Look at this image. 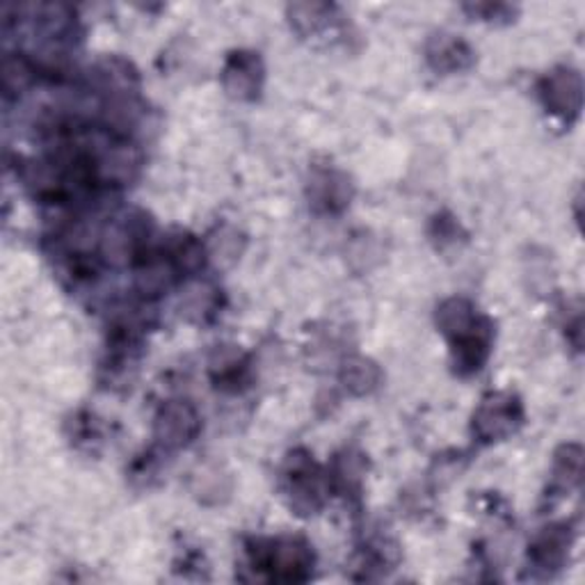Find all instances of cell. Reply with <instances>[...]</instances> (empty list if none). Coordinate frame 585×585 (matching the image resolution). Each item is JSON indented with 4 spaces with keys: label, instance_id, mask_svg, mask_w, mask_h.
<instances>
[{
    "label": "cell",
    "instance_id": "obj_1",
    "mask_svg": "<svg viewBox=\"0 0 585 585\" xmlns=\"http://www.w3.org/2000/svg\"><path fill=\"white\" fill-rule=\"evenodd\" d=\"M249 570L258 581L277 583H305L313 576L316 556L313 546L302 538H275V540H254L247 546Z\"/></svg>",
    "mask_w": 585,
    "mask_h": 585
},
{
    "label": "cell",
    "instance_id": "obj_19",
    "mask_svg": "<svg viewBox=\"0 0 585 585\" xmlns=\"http://www.w3.org/2000/svg\"><path fill=\"white\" fill-rule=\"evenodd\" d=\"M462 236V226L460 222L455 220L453 215L448 213H439L433 217L430 222V238L439 245V247H446V245H455L460 241Z\"/></svg>",
    "mask_w": 585,
    "mask_h": 585
},
{
    "label": "cell",
    "instance_id": "obj_6",
    "mask_svg": "<svg viewBox=\"0 0 585 585\" xmlns=\"http://www.w3.org/2000/svg\"><path fill=\"white\" fill-rule=\"evenodd\" d=\"M540 99L544 108L561 117L563 121H574L583 108V78L574 67H556L546 74L540 85Z\"/></svg>",
    "mask_w": 585,
    "mask_h": 585
},
{
    "label": "cell",
    "instance_id": "obj_12",
    "mask_svg": "<svg viewBox=\"0 0 585 585\" xmlns=\"http://www.w3.org/2000/svg\"><path fill=\"white\" fill-rule=\"evenodd\" d=\"M162 254L168 256V262L177 270L179 277L183 275H198L206 264V247L200 238L190 234H177L170 241H166Z\"/></svg>",
    "mask_w": 585,
    "mask_h": 585
},
{
    "label": "cell",
    "instance_id": "obj_16",
    "mask_svg": "<svg viewBox=\"0 0 585 585\" xmlns=\"http://www.w3.org/2000/svg\"><path fill=\"white\" fill-rule=\"evenodd\" d=\"M478 316L480 313H478V309H476V305L471 300H467V298H448L437 309V328L450 339L455 334H460L462 330H467Z\"/></svg>",
    "mask_w": 585,
    "mask_h": 585
},
{
    "label": "cell",
    "instance_id": "obj_4",
    "mask_svg": "<svg viewBox=\"0 0 585 585\" xmlns=\"http://www.w3.org/2000/svg\"><path fill=\"white\" fill-rule=\"evenodd\" d=\"M202 430V416L188 401H170L162 405L153 421V439L158 450H181L194 442Z\"/></svg>",
    "mask_w": 585,
    "mask_h": 585
},
{
    "label": "cell",
    "instance_id": "obj_14",
    "mask_svg": "<svg viewBox=\"0 0 585 585\" xmlns=\"http://www.w3.org/2000/svg\"><path fill=\"white\" fill-rule=\"evenodd\" d=\"M382 382V371L377 364L364 357H350L341 366V384L348 389L352 396H369Z\"/></svg>",
    "mask_w": 585,
    "mask_h": 585
},
{
    "label": "cell",
    "instance_id": "obj_11",
    "mask_svg": "<svg viewBox=\"0 0 585 585\" xmlns=\"http://www.w3.org/2000/svg\"><path fill=\"white\" fill-rule=\"evenodd\" d=\"M211 377L222 392H238L249 380V362L238 348H220L211 360Z\"/></svg>",
    "mask_w": 585,
    "mask_h": 585
},
{
    "label": "cell",
    "instance_id": "obj_13",
    "mask_svg": "<svg viewBox=\"0 0 585 585\" xmlns=\"http://www.w3.org/2000/svg\"><path fill=\"white\" fill-rule=\"evenodd\" d=\"M337 6L328 3H296L288 8V19L302 38H316L337 28Z\"/></svg>",
    "mask_w": 585,
    "mask_h": 585
},
{
    "label": "cell",
    "instance_id": "obj_5",
    "mask_svg": "<svg viewBox=\"0 0 585 585\" xmlns=\"http://www.w3.org/2000/svg\"><path fill=\"white\" fill-rule=\"evenodd\" d=\"M455 373L469 377L476 375L490 360L494 345V322L487 316H478L467 330L448 339Z\"/></svg>",
    "mask_w": 585,
    "mask_h": 585
},
{
    "label": "cell",
    "instance_id": "obj_17",
    "mask_svg": "<svg viewBox=\"0 0 585 585\" xmlns=\"http://www.w3.org/2000/svg\"><path fill=\"white\" fill-rule=\"evenodd\" d=\"M35 64H32L23 53H8L3 64V87L10 99L12 94H21L32 78H35Z\"/></svg>",
    "mask_w": 585,
    "mask_h": 585
},
{
    "label": "cell",
    "instance_id": "obj_2",
    "mask_svg": "<svg viewBox=\"0 0 585 585\" xmlns=\"http://www.w3.org/2000/svg\"><path fill=\"white\" fill-rule=\"evenodd\" d=\"M281 490L292 512H298L300 517H311L328 501L332 482L330 474L320 469L309 450L296 448L284 460Z\"/></svg>",
    "mask_w": 585,
    "mask_h": 585
},
{
    "label": "cell",
    "instance_id": "obj_9",
    "mask_svg": "<svg viewBox=\"0 0 585 585\" xmlns=\"http://www.w3.org/2000/svg\"><path fill=\"white\" fill-rule=\"evenodd\" d=\"M307 198L316 213L339 215L350 206L354 185L352 179L337 168H313L307 185Z\"/></svg>",
    "mask_w": 585,
    "mask_h": 585
},
{
    "label": "cell",
    "instance_id": "obj_8",
    "mask_svg": "<svg viewBox=\"0 0 585 585\" xmlns=\"http://www.w3.org/2000/svg\"><path fill=\"white\" fill-rule=\"evenodd\" d=\"M574 533L570 524H554L538 533L529 546V572L531 578H551L556 576L570 556Z\"/></svg>",
    "mask_w": 585,
    "mask_h": 585
},
{
    "label": "cell",
    "instance_id": "obj_20",
    "mask_svg": "<svg viewBox=\"0 0 585 585\" xmlns=\"http://www.w3.org/2000/svg\"><path fill=\"white\" fill-rule=\"evenodd\" d=\"M465 12H469L471 17L480 19V21H492V23H499V21H510L514 17V8L512 6H503V3H476V6H465Z\"/></svg>",
    "mask_w": 585,
    "mask_h": 585
},
{
    "label": "cell",
    "instance_id": "obj_3",
    "mask_svg": "<svg viewBox=\"0 0 585 585\" xmlns=\"http://www.w3.org/2000/svg\"><path fill=\"white\" fill-rule=\"evenodd\" d=\"M524 424V405L510 392L487 396L474 414L471 430L478 442L494 444L512 437Z\"/></svg>",
    "mask_w": 585,
    "mask_h": 585
},
{
    "label": "cell",
    "instance_id": "obj_10",
    "mask_svg": "<svg viewBox=\"0 0 585 585\" xmlns=\"http://www.w3.org/2000/svg\"><path fill=\"white\" fill-rule=\"evenodd\" d=\"M426 62L430 64L433 72L448 76L471 70L476 53L462 38L448 35V32H437L426 44Z\"/></svg>",
    "mask_w": 585,
    "mask_h": 585
},
{
    "label": "cell",
    "instance_id": "obj_18",
    "mask_svg": "<svg viewBox=\"0 0 585 585\" xmlns=\"http://www.w3.org/2000/svg\"><path fill=\"white\" fill-rule=\"evenodd\" d=\"M362 458L364 455L352 453V450H345L343 455H339L337 469H334V474H330V482L341 487V490L360 492L362 478H364V460Z\"/></svg>",
    "mask_w": 585,
    "mask_h": 585
},
{
    "label": "cell",
    "instance_id": "obj_15",
    "mask_svg": "<svg viewBox=\"0 0 585 585\" xmlns=\"http://www.w3.org/2000/svg\"><path fill=\"white\" fill-rule=\"evenodd\" d=\"M583 474V448L578 444H565L559 448L554 460V478H551V490L570 492L572 487L581 485Z\"/></svg>",
    "mask_w": 585,
    "mask_h": 585
},
{
    "label": "cell",
    "instance_id": "obj_7",
    "mask_svg": "<svg viewBox=\"0 0 585 585\" xmlns=\"http://www.w3.org/2000/svg\"><path fill=\"white\" fill-rule=\"evenodd\" d=\"M266 83L264 60L254 51L230 53L222 70L224 92L236 102H256Z\"/></svg>",
    "mask_w": 585,
    "mask_h": 585
}]
</instances>
